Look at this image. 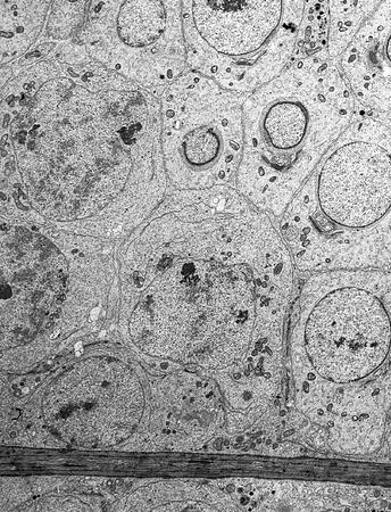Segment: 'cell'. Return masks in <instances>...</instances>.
<instances>
[{"label": "cell", "mask_w": 391, "mask_h": 512, "mask_svg": "<svg viewBox=\"0 0 391 512\" xmlns=\"http://www.w3.org/2000/svg\"><path fill=\"white\" fill-rule=\"evenodd\" d=\"M8 66L2 222L123 243L170 191L160 97L77 40L39 41Z\"/></svg>", "instance_id": "1"}, {"label": "cell", "mask_w": 391, "mask_h": 512, "mask_svg": "<svg viewBox=\"0 0 391 512\" xmlns=\"http://www.w3.org/2000/svg\"><path fill=\"white\" fill-rule=\"evenodd\" d=\"M123 247L146 348L219 382L284 366L297 270L276 220L235 186L171 189Z\"/></svg>", "instance_id": "2"}, {"label": "cell", "mask_w": 391, "mask_h": 512, "mask_svg": "<svg viewBox=\"0 0 391 512\" xmlns=\"http://www.w3.org/2000/svg\"><path fill=\"white\" fill-rule=\"evenodd\" d=\"M287 365L293 410L327 447L345 451L391 379V275L381 269L313 272L289 312Z\"/></svg>", "instance_id": "3"}, {"label": "cell", "mask_w": 391, "mask_h": 512, "mask_svg": "<svg viewBox=\"0 0 391 512\" xmlns=\"http://www.w3.org/2000/svg\"><path fill=\"white\" fill-rule=\"evenodd\" d=\"M297 272L391 264V119L362 109L276 220Z\"/></svg>", "instance_id": "4"}, {"label": "cell", "mask_w": 391, "mask_h": 512, "mask_svg": "<svg viewBox=\"0 0 391 512\" xmlns=\"http://www.w3.org/2000/svg\"><path fill=\"white\" fill-rule=\"evenodd\" d=\"M362 109L328 53L296 57L245 98L237 191L278 220Z\"/></svg>", "instance_id": "5"}, {"label": "cell", "mask_w": 391, "mask_h": 512, "mask_svg": "<svg viewBox=\"0 0 391 512\" xmlns=\"http://www.w3.org/2000/svg\"><path fill=\"white\" fill-rule=\"evenodd\" d=\"M306 0H182L188 68L248 95L296 59Z\"/></svg>", "instance_id": "6"}, {"label": "cell", "mask_w": 391, "mask_h": 512, "mask_svg": "<svg viewBox=\"0 0 391 512\" xmlns=\"http://www.w3.org/2000/svg\"><path fill=\"white\" fill-rule=\"evenodd\" d=\"M246 96L191 69L163 90L161 139L170 189L235 186L244 151Z\"/></svg>", "instance_id": "7"}, {"label": "cell", "mask_w": 391, "mask_h": 512, "mask_svg": "<svg viewBox=\"0 0 391 512\" xmlns=\"http://www.w3.org/2000/svg\"><path fill=\"white\" fill-rule=\"evenodd\" d=\"M76 40L96 62L158 97L189 69L182 0H91Z\"/></svg>", "instance_id": "8"}, {"label": "cell", "mask_w": 391, "mask_h": 512, "mask_svg": "<svg viewBox=\"0 0 391 512\" xmlns=\"http://www.w3.org/2000/svg\"><path fill=\"white\" fill-rule=\"evenodd\" d=\"M66 255L43 229L2 224L3 325L38 327L64 301Z\"/></svg>", "instance_id": "9"}, {"label": "cell", "mask_w": 391, "mask_h": 512, "mask_svg": "<svg viewBox=\"0 0 391 512\" xmlns=\"http://www.w3.org/2000/svg\"><path fill=\"white\" fill-rule=\"evenodd\" d=\"M337 63L363 109L391 112V0L364 21Z\"/></svg>", "instance_id": "10"}, {"label": "cell", "mask_w": 391, "mask_h": 512, "mask_svg": "<svg viewBox=\"0 0 391 512\" xmlns=\"http://www.w3.org/2000/svg\"><path fill=\"white\" fill-rule=\"evenodd\" d=\"M54 0H0V64L26 56L43 37Z\"/></svg>", "instance_id": "11"}, {"label": "cell", "mask_w": 391, "mask_h": 512, "mask_svg": "<svg viewBox=\"0 0 391 512\" xmlns=\"http://www.w3.org/2000/svg\"><path fill=\"white\" fill-rule=\"evenodd\" d=\"M384 0H329L328 55L337 61L357 30Z\"/></svg>", "instance_id": "12"}, {"label": "cell", "mask_w": 391, "mask_h": 512, "mask_svg": "<svg viewBox=\"0 0 391 512\" xmlns=\"http://www.w3.org/2000/svg\"><path fill=\"white\" fill-rule=\"evenodd\" d=\"M91 0H54L45 32L40 40L56 44L76 40L85 26Z\"/></svg>", "instance_id": "13"}, {"label": "cell", "mask_w": 391, "mask_h": 512, "mask_svg": "<svg viewBox=\"0 0 391 512\" xmlns=\"http://www.w3.org/2000/svg\"><path fill=\"white\" fill-rule=\"evenodd\" d=\"M388 117L391 119V112L388 114Z\"/></svg>", "instance_id": "14"}]
</instances>
